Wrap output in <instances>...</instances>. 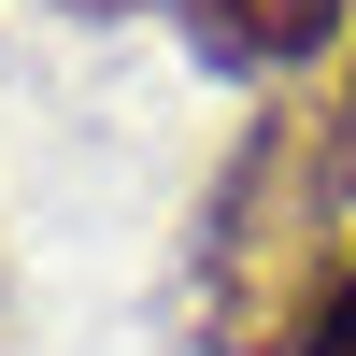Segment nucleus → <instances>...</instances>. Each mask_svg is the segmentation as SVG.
Returning a JSON list of instances; mask_svg holds the SVG:
<instances>
[{
    "instance_id": "nucleus-2",
    "label": "nucleus",
    "mask_w": 356,
    "mask_h": 356,
    "mask_svg": "<svg viewBox=\"0 0 356 356\" xmlns=\"http://www.w3.org/2000/svg\"><path fill=\"white\" fill-rule=\"evenodd\" d=\"M200 29H214L228 57H257V72H285V57H328L342 43V0H186Z\"/></svg>"
},
{
    "instance_id": "nucleus-1",
    "label": "nucleus",
    "mask_w": 356,
    "mask_h": 356,
    "mask_svg": "<svg viewBox=\"0 0 356 356\" xmlns=\"http://www.w3.org/2000/svg\"><path fill=\"white\" fill-rule=\"evenodd\" d=\"M342 129L314 143V114H271V129L243 143V171H228V200H214V328L228 356H271V342H300L314 328V300H328V186H342Z\"/></svg>"
},
{
    "instance_id": "nucleus-3",
    "label": "nucleus",
    "mask_w": 356,
    "mask_h": 356,
    "mask_svg": "<svg viewBox=\"0 0 356 356\" xmlns=\"http://www.w3.org/2000/svg\"><path fill=\"white\" fill-rule=\"evenodd\" d=\"M300 356H356V257L328 271V300H314V328H300Z\"/></svg>"
},
{
    "instance_id": "nucleus-4",
    "label": "nucleus",
    "mask_w": 356,
    "mask_h": 356,
    "mask_svg": "<svg viewBox=\"0 0 356 356\" xmlns=\"http://www.w3.org/2000/svg\"><path fill=\"white\" fill-rule=\"evenodd\" d=\"M342 157H356V72H342Z\"/></svg>"
}]
</instances>
